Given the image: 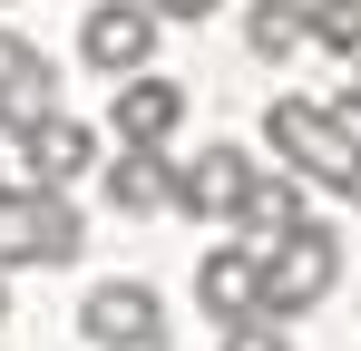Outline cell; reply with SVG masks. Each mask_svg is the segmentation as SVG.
I'll return each instance as SVG.
<instances>
[{
    "label": "cell",
    "instance_id": "cell-2",
    "mask_svg": "<svg viewBox=\"0 0 361 351\" xmlns=\"http://www.w3.org/2000/svg\"><path fill=\"white\" fill-rule=\"evenodd\" d=\"M264 147H274L302 185H352V166H361V137L332 108H312V98H274V108H264Z\"/></svg>",
    "mask_w": 361,
    "mask_h": 351
},
{
    "label": "cell",
    "instance_id": "cell-13",
    "mask_svg": "<svg viewBox=\"0 0 361 351\" xmlns=\"http://www.w3.org/2000/svg\"><path fill=\"white\" fill-rule=\"evenodd\" d=\"M312 39V0H254L244 10V49L254 58H293Z\"/></svg>",
    "mask_w": 361,
    "mask_h": 351
},
{
    "label": "cell",
    "instance_id": "cell-11",
    "mask_svg": "<svg viewBox=\"0 0 361 351\" xmlns=\"http://www.w3.org/2000/svg\"><path fill=\"white\" fill-rule=\"evenodd\" d=\"M108 205H118V215H157V205H176V166H166L157 147H118V156H108Z\"/></svg>",
    "mask_w": 361,
    "mask_h": 351
},
{
    "label": "cell",
    "instance_id": "cell-8",
    "mask_svg": "<svg viewBox=\"0 0 361 351\" xmlns=\"http://www.w3.org/2000/svg\"><path fill=\"white\" fill-rule=\"evenodd\" d=\"M49 88H59V68H49V58L30 49L20 30H0V127H10V137H30L39 117L59 108Z\"/></svg>",
    "mask_w": 361,
    "mask_h": 351
},
{
    "label": "cell",
    "instance_id": "cell-12",
    "mask_svg": "<svg viewBox=\"0 0 361 351\" xmlns=\"http://www.w3.org/2000/svg\"><path fill=\"white\" fill-rule=\"evenodd\" d=\"M235 225L254 234V244H274V234L312 225V215H302V176H293V166H264V176H254V195H244V215H235Z\"/></svg>",
    "mask_w": 361,
    "mask_h": 351
},
{
    "label": "cell",
    "instance_id": "cell-16",
    "mask_svg": "<svg viewBox=\"0 0 361 351\" xmlns=\"http://www.w3.org/2000/svg\"><path fill=\"white\" fill-rule=\"evenodd\" d=\"M205 10H225V0H157V20H205Z\"/></svg>",
    "mask_w": 361,
    "mask_h": 351
},
{
    "label": "cell",
    "instance_id": "cell-15",
    "mask_svg": "<svg viewBox=\"0 0 361 351\" xmlns=\"http://www.w3.org/2000/svg\"><path fill=\"white\" fill-rule=\"evenodd\" d=\"M225 351H293V342H283L274 312H254V322H225Z\"/></svg>",
    "mask_w": 361,
    "mask_h": 351
},
{
    "label": "cell",
    "instance_id": "cell-14",
    "mask_svg": "<svg viewBox=\"0 0 361 351\" xmlns=\"http://www.w3.org/2000/svg\"><path fill=\"white\" fill-rule=\"evenodd\" d=\"M312 39L342 49V58H361V0H312Z\"/></svg>",
    "mask_w": 361,
    "mask_h": 351
},
{
    "label": "cell",
    "instance_id": "cell-6",
    "mask_svg": "<svg viewBox=\"0 0 361 351\" xmlns=\"http://www.w3.org/2000/svg\"><path fill=\"white\" fill-rule=\"evenodd\" d=\"M195 302H205V322H254L264 312V244H215L195 264Z\"/></svg>",
    "mask_w": 361,
    "mask_h": 351
},
{
    "label": "cell",
    "instance_id": "cell-1",
    "mask_svg": "<svg viewBox=\"0 0 361 351\" xmlns=\"http://www.w3.org/2000/svg\"><path fill=\"white\" fill-rule=\"evenodd\" d=\"M78 205H68V185H0V273H20V264H78Z\"/></svg>",
    "mask_w": 361,
    "mask_h": 351
},
{
    "label": "cell",
    "instance_id": "cell-7",
    "mask_svg": "<svg viewBox=\"0 0 361 351\" xmlns=\"http://www.w3.org/2000/svg\"><path fill=\"white\" fill-rule=\"evenodd\" d=\"M108 127H118V147H166V137L185 127V88L157 78V68H137L118 98H108Z\"/></svg>",
    "mask_w": 361,
    "mask_h": 351
},
{
    "label": "cell",
    "instance_id": "cell-5",
    "mask_svg": "<svg viewBox=\"0 0 361 351\" xmlns=\"http://www.w3.org/2000/svg\"><path fill=\"white\" fill-rule=\"evenodd\" d=\"M254 156H244V147H205V156H185L176 166V205L185 215H205V225H235L244 215V195H254Z\"/></svg>",
    "mask_w": 361,
    "mask_h": 351
},
{
    "label": "cell",
    "instance_id": "cell-18",
    "mask_svg": "<svg viewBox=\"0 0 361 351\" xmlns=\"http://www.w3.org/2000/svg\"><path fill=\"white\" fill-rule=\"evenodd\" d=\"M342 195H352V205H361V166H352V185H342Z\"/></svg>",
    "mask_w": 361,
    "mask_h": 351
},
{
    "label": "cell",
    "instance_id": "cell-3",
    "mask_svg": "<svg viewBox=\"0 0 361 351\" xmlns=\"http://www.w3.org/2000/svg\"><path fill=\"white\" fill-rule=\"evenodd\" d=\"M332 283H342V234L332 225H293V234L264 244V312H274V322L312 312Z\"/></svg>",
    "mask_w": 361,
    "mask_h": 351
},
{
    "label": "cell",
    "instance_id": "cell-19",
    "mask_svg": "<svg viewBox=\"0 0 361 351\" xmlns=\"http://www.w3.org/2000/svg\"><path fill=\"white\" fill-rule=\"evenodd\" d=\"M0 322H10V283H0Z\"/></svg>",
    "mask_w": 361,
    "mask_h": 351
},
{
    "label": "cell",
    "instance_id": "cell-17",
    "mask_svg": "<svg viewBox=\"0 0 361 351\" xmlns=\"http://www.w3.org/2000/svg\"><path fill=\"white\" fill-rule=\"evenodd\" d=\"M108 351H166V332H137V342H108Z\"/></svg>",
    "mask_w": 361,
    "mask_h": 351
},
{
    "label": "cell",
    "instance_id": "cell-4",
    "mask_svg": "<svg viewBox=\"0 0 361 351\" xmlns=\"http://www.w3.org/2000/svg\"><path fill=\"white\" fill-rule=\"evenodd\" d=\"M147 49H157V0H98V10L78 20V58L108 68V78H137Z\"/></svg>",
    "mask_w": 361,
    "mask_h": 351
},
{
    "label": "cell",
    "instance_id": "cell-10",
    "mask_svg": "<svg viewBox=\"0 0 361 351\" xmlns=\"http://www.w3.org/2000/svg\"><path fill=\"white\" fill-rule=\"evenodd\" d=\"M20 156H30V185H78V176L98 166V127H78V117H39L30 137H20Z\"/></svg>",
    "mask_w": 361,
    "mask_h": 351
},
{
    "label": "cell",
    "instance_id": "cell-9",
    "mask_svg": "<svg viewBox=\"0 0 361 351\" xmlns=\"http://www.w3.org/2000/svg\"><path fill=\"white\" fill-rule=\"evenodd\" d=\"M78 332L108 351V342H137V332H157V283H137V273H108V283H88L78 302Z\"/></svg>",
    "mask_w": 361,
    "mask_h": 351
}]
</instances>
